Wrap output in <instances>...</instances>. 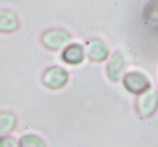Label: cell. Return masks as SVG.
<instances>
[{
	"mask_svg": "<svg viewBox=\"0 0 158 147\" xmlns=\"http://www.w3.org/2000/svg\"><path fill=\"white\" fill-rule=\"evenodd\" d=\"M71 40V34L61 28H51L41 34L40 41L42 45L50 51H58L66 47Z\"/></svg>",
	"mask_w": 158,
	"mask_h": 147,
	"instance_id": "1",
	"label": "cell"
},
{
	"mask_svg": "<svg viewBox=\"0 0 158 147\" xmlns=\"http://www.w3.org/2000/svg\"><path fill=\"white\" fill-rule=\"evenodd\" d=\"M41 81L47 89L56 91L66 85L69 82V72L59 65L50 66L43 72Z\"/></svg>",
	"mask_w": 158,
	"mask_h": 147,
	"instance_id": "2",
	"label": "cell"
},
{
	"mask_svg": "<svg viewBox=\"0 0 158 147\" xmlns=\"http://www.w3.org/2000/svg\"><path fill=\"white\" fill-rule=\"evenodd\" d=\"M158 108V93L150 87L148 91L140 94L136 101V111L142 117L152 116Z\"/></svg>",
	"mask_w": 158,
	"mask_h": 147,
	"instance_id": "3",
	"label": "cell"
},
{
	"mask_svg": "<svg viewBox=\"0 0 158 147\" xmlns=\"http://www.w3.org/2000/svg\"><path fill=\"white\" fill-rule=\"evenodd\" d=\"M124 86L134 94H143L150 89V81L142 72L132 71L124 76Z\"/></svg>",
	"mask_w": 158,
	"mask_h": 147,
	"instance_id": "4",
	"label": "cell"
},
{
	"mask_svg": "<svg viewBox=\"0 0 158 147\" xmlns=\"http://www.w3.org/2000/svg\"><path fill=\"white\" fill-rule=\"evenodd\" d=\"M127 57L123 51H116L112 55L111 60L107 63L106 66V73H107L108 79L113 82L118 81L122 74L124 73L127 69Z\"/></svg>",
	"mask_w": 158,
	"mask_h": 147,
	"instance_id": "5",
	"label": "cell"
},
{
	"mask_svg": "<svg viewBox=\"0 0 158 147\" xmlns=\"http://www.w3.org/2000/svg\"><path fill=\"white\" fill-rule=\"evenodd\" d=\"M110 53V48L101 39H91L86 43L87 58L93 62L105 61Z\"/></svg>",
	"mask_w": 158,
	"mask_h": 147,
	"instance_id": "6",
	"label": "cell"
},
{
	"mask_svg": "<svg viewBox=\"0 0 158 147\" xmlns=\"http://www.w3.org/2000/svg\"><path fill=\"white\" fill-rule=\"evenodd\" d=\"M84 48L80 43H71L64 48L61 54V59L68 64L77 65L83 62L84 60Z\"/></svg>",
	"mask_w": 158,
	"mask_h": 147,
	"instance_id": "7",
	"label": "cell"
},
{
	"mask_svg": "<svg viewBox=\"0 0 158 147\" xmlns=\"http://www.w3.org/2000/svg\"><path fill=\"white\" fill-rule=\"evenodd\" d=\"M20 21L13 11L0 9V33H11L19 29Z\"/></svg>",
	"mask_w": 158,
	"mask_h": 147,
	"instance_id": "8",
	"label": "cell"
},
{
	"mask_svg": "<svg viewBox=\"0 0 158 147\" xmlns=\"http://www.w3.org/2000/svg\"><path fill=\"white\" fill-rule=\"evenodd\" d=\"M18 123L17 115L10 111L0 112V136L8 135L9 133L15 131Z\"/></svg>",
	"mask_w": 158,
	"mask_h": 147,
	"instance_id": "9",
	"label": "cell"
},
{
	"mask_svg": "<svg viewBox=\"0 0 158 147\" xmlns=\"http://www.w3.org/2000/svg\"><path fill=\"white\" fill-rule=\"evenodd\" d=\"M18 147H47V143L37 134H24L18 141Z\"/></svg>",
	"mask_w": 158,
	"mask_h": 147,
	"instance_id": "10",
	"label": "cell"
},
{
	"mask_svg": "<svg viewBox=\"0 0 158 147\" xmlns=\"http://www.w3.org/2000/svg\"><path fill=\"white\" fill-rule=\"evenodd\" d=\"M145 17L152 21H158V0H149L145 8Z\"/></svg>",
	"mask_w": 158,
	"mask_h": 147,
	"instance_id": "11",
	"label": "cell"
},
{
	"mask_svg": "<svg viewBox=\"0 0 158 147\" xmlns=\"http://www.w3.org/2000/svg\"><path fill=\"white\" fill-rule=\"evenodd\" d=\"M0 147H18V141L11 135L0 136Z\"/></svg>",
	"mask_w": 158,
	"mask_h": 147,
	"instance_id": "12",
	"label": "cell"
}]
</instances>
